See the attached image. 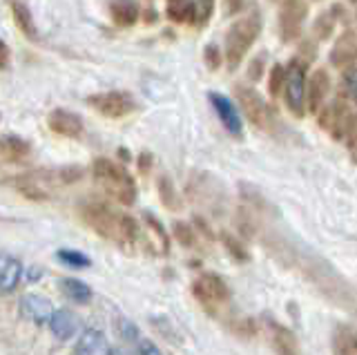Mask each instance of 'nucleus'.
<instances>
[{
    "label": "nucleus",
    "instance_id": "e433bc0d",
    "mask_svg": "<svg viewBox=\"0 0 357 355\" xmlns=\"http://www.w3.org/2000/svg\"><path fill=\"white\" fill-rule=\"evenodd\" d=\"M243 7H245V0H226V14L228 16L239 14Z\"/></svg>",
    "mask_w": 357,
    "mask_h": 355
},
{
    "label": "nucleus",
    "instance_id": "a878e982",
    "mask_svg": "<svg viewBox=\"0 0 357 355\" xmlns=\"http://www.w3.org/2000/svg\"><path fill=\"white\" fill-rule=\"evenodd\" d=\"M159 195H161V202H163L165 208H170V210H178V208H181L178 195H176L174 186L170 183V179H167V176H161V179H159Z\"/></svg>",
    "mask_w": 357,
    "mask_h": 355
},
{
    "label": "nucleus",
    "instance_id": "f03ea898",
    "mask_svg": "<svg viewBox=\"0 0 357 355\" xmlns=\"http://www.w3.org/2000/svg\"><path fill=\"white\" fill-rule=\"evenodd\" d=\"M259 34H261V16L257 12L234 20L230 25L226 34V54H223V61H226L230 72H234L243 63L245 54L250 52Z\"/></svg>",
    "mask_w": 357,
    "mask_h": 355
},
{
    "label": "nucleus",
    "instance_id": "412c9836",
    "mask_svg": "<svg viewBox=\"0 0 357 355\" xmlns=\"http://www.w3.org/2000/svg\"><path fill=\"white\" fill-rule=\"evenodd\" d=\"M20 275H22L20 262L11 257V255L0 252V291L3 293L14 291L20 282Z\"/></svg>",
    "mask_w": 357,
    "mask_h": 355
},
{
    "label": "nucleus",
    "instance_id": "f257e3e1",
    "mask_svg": "<svg viewBox=\"0 0 357 355\" xmlns=\"http://www.w3.org/2000/svg\"><path fill=\"white\" fill-rule=\"evenodd\" d=\"M81 217L96 235L114 243H134L139 237L137 219L130 215L116 213V210H112L105 204H98V202L85 204L81 208Z\"/></svg>",
    "mask_w": 357,
    "mask_h": 355
},
{
    "label": "nucleus",
    "instance_id": "cd10ccee",
    "mask_svg": "<svg viewBox=\"0 0 357 355\" xmlns=\"http://www.w3.org/2000/svg\"><path fill=\"white\" fill-rule=\"evenodd\" d=\"M56 257H59L67 266H74V269H87V266H89V257H87V255L78 252V250H72V248L59 250V252H56Z\"/></svg>",
    "mask_w": 357,
    "mask_h": 355
},
{
    "label": "nucleus",
    "instance_id": "5701e85b",
    "mask_svg": "<svg viewBox=\"0 0 357 355\" xmlns=\"http://www.w3.org/2000/svg\"><path fill=\"white\" fill-rule=\"evenodd\" d=\"M0 152H3V157L9 161H20L31 152V146L25 139H20L16 135H5V137H0Z\"/></svg>",
    "mask_w": 357,
    "mask_h": 355
},
{
    "label": "nucleus",
    "instance_id": "a19ab883",
    "mask_svg": "<svg viewBox=\"0 0 357 355\" xmlns=\"http://www.w3.org/2000/svg\"><path fill=\"white\" fill-rule=\"evenodd\" d=\"M351 3H357V0H351Z\"/></svg>",
    "mask_w": 357,
    "mask_h": 355
},
{
    "label": "nucleus",
    "instance_id": "aec40b11",
    "mask_svg": "<svg viewBox=\"0 0 357 355\" xmlns=\"http://www.w3.org/2000/svg\"><path fill=\"white\" fill-rule=\"evenodd\" d=\"M344 16V7L342 3H335L331 9H326V12H321L315 20V25H312V34H315L317 40H326L333 36L335 27H337V23L342 20Z\"/></svg>",
    "mask_w": 357,
    "mask_h": 355
},
{
    "label": "nucleus",
    "instance_id": "dca6fc26",
    "mask_svg": "<svg viewBox=\"0 0 357 355\" xmlns=\"http://www.w3.org/2000/svg\"><path fill=\"white\" fill-rule=\"evenodd\" d=\"M20 313L27 319L36 322V324H45V322H50L54 308L47 297H43L38 293H27L20 299Z\"/></svg>",
    "mask_w": 357,
    "mask_h": 355
},
{
    "label": "nucleus",
    "instance_id": "c9c22d12",
    "mask_svg": "<svg viewBox=\"0 0 357 355\" xmlns=\"http://www.w3.org/2000/svg\"><path fill=\"white\" fill-rule=\"evenodd\" d=\"M9 61H11V52L7 47V43L0 38V70H7L9 68Z\"/></svg>",
    "mask_w": 357,
    "mask_h": 355
},
{
    "label": "nucleus",
    "instance_id": "ddd939ff",
    "mask_svg": "<svg viewBox=\"0 0 357 355\" xmlns=\"http://www.w3.org/2000/svg\"><path fill=\"white\" fill-rule=\"evenodd\" d=\"M331 92V76L326 70H315L306 83V109L310 114H317L321 105L326 103Z\"/></svg>",
    "mask_w": 357,
    "mask_h": 355
},
{
    "label": "nucleus",
    "instance_id": "b1692460",
    "mask_svg": "<svg viewBox=\"0 0 357 355\" xmlns=\"http://www.w3.org/2000/svg\"><path fill=\"white\" fill-rule=\"evenodd\" d=\"M335 355H357V331L340 326L333 335Z\"/></svg>",
    "mask_w": 357,
    "mask_h": 355
},
{
    "label": "nucleus",
    "instance_id": "bb28decb",
    "mask_svg": "<svg viewBox=\"0 0 357 355\" xmlns=\"http://www.w3.org/2000/svg\"><path fill=\"white\" fill-rule=\"evenodd\" d=\"M284 79H286V68L284 65H273L271 68V74H268V94L273 98H277L284 90Z\"/></svg>",
    "mask_w": 357,
    "mask_h": 355
},
{
    "label": "nucleus",
    "instance_id": "2eb2a0df",
    "mask_svg": "<svg viewBox=\"0 0 357 355\" xmlns=\"http://www.w3.org/2000/svg\"><path fill=\"white\" fill-rule=\"evenodd\" d=\"M268 335H271V344L277 355H301L295 333L288 326L279 322H268Z\"/></svg>",
    "mask_w": 357,
    "mask_h": 355
},
{
    "label": "nucleus",
    "instance_id": "473e14b6",
    "mask_svg": "<svg viewBox=\"0 0 357 355\" xmlns=\"http://www.w3.org/2000/svg\"><path fill=\"white\" fill-rule=\"evenodd\" d=\"M223 241H226V248L234 255V257H239V259H248V252H245V248L241 246V243L234 239V237H230V235H226L223 237Z\"/></svg>",
    "mask_w": 357,
    "mask_h": 355
},
{
    "label": "nucleus",
    "instance_id": "f8f14e48",
    "mask_svg": "<svg viewBox=\"0 0 357 355\" xmlns=\"http://www.w3.org/2000/svg\"><path fill=\"white\" fill-rule=\"evenodd\" d=\"M47 126L54 135L65 137V139H81L85 130L81 116L74 114L72 109H63V107L52 109L47 116Z\"/></svg>",
    "mask_w": 357,
    "mask_h": 355
},
{
    "label": "nucleus",
    "instance_id": "393cba45",
    "mask_svg": "<svg viewBox=\"0 0 357 355\" xmlns=\"http://www.w3.org/2000/svg\"><path fill=\"white\" fill-rule=\"evenodd\" d=\"M61 291L65 293V297H70L72 302H78V304H85L92 299V288L81 280H74V277L61 280Z\"/></svg>",
    "mask_w": 357,
    "mask_h": 355
},
{
    "label": "nucleus",
    "instance_id": "f704fd0d",
    "mask_svg": "<svg viewBox=\"0 0 357 355\" xmlns=\"http://www.w3.org/2000/svg\"><path fill=\"white\" fill-rule=\"evenodd\" d=\"M137 349H139L137 351L139 355H163L150 340H137Z\"/></svg>",
    "mask_w": 357,
    "mask_h": 355
},
{
    "label": "nucleus",
    "instance_id": "7c9ffc66",
    "mask_svg": "<svg viewBox=\"0 0 357 355\" xmlns=\"http://www.w3.org/2000/svg\"><path fill=\"white\" fill-rule=\"evenodd\" d=\"M174 237L183 243V246H195V230H192V226H188V224H181V221H178V224H174Z\"/></svg>",
    "mask_w": 357,
    "mask_h": 355
},
{
    "label": "nucleus",
    "instance_id": "c756f323",
    "mask_svg": "<svg viewBox=\"0 0 357 355\" xmlns=\"http://www.w3.org/2000/svg\"><path fill=\"white\" fill-rule=\"evenodd\" d=\"M204 61H206V68L210 72H217L221 68V63H223V54H221V50L217 45H206Z\"/></svg>",
    "mask_w": 357,
    "mask_h": 355
},
{
    "label": "nucleus",
    "instance_id": "1a4fd4ad",
    "mask_svg": "<svg viewBox=\"0 0 357 355\" xmlns=\"http://www.w3.org/2000/svg\"><path fill=\"white\" fill-rule=\"evenodd\" d=\"M308 16V5L306 0H284L279 7V36L284 43H293L301 36Z\"/></svg>",
    "mask_w": 357,
    "mask_h": 355
},
{
    "label": "nucleus",
    "instance_id": "7ed1b4c3",
    "mask_svg": "<svg viewBox=\"0 0 357 355\" xmlns=\"http://www.w3.org/2000/svg\"><path fill=\"white\" fill-rule=\"evenodd\" d=\"M92 174L105 188V192L114 197L119 204L132 206L137 202V186H134L132 174L121 163H114L109 159H96L92 165Z\"/></svg>",
    "mask_w": 357,
    "mask_h": 355
},
{
    "label": "nucleus",
    "instance_id": "4c0bfd02",
    "mask_svg": "<svg viewBox=\"0 0 357 355\" xmlns=\"http://www.w3.org/2000/svg\"><path fill=\"white\" fill-rule=\"evenodd\" d=\"M150 161H152V159H150V154H141V161H139V163H141V170H143V172L150 168Z\"/></svg>",
    "mask_w": 357,
    "mask_h": 355
},
{
    "label": "nucleus",
    "instance_id": "423d86ee",
    "mask_svg": "<svg viewBox=\"0 0 357 355\" xmlns=\"http://www.w3.org/2000/svg\"><path fill=\"white\" fill-rule=\"evenodd\" d=\"M234 92H237V101L243 109L245 119L259 130L273 132V128L277 123V116H275V109L264 101V96L257 90H252V87H245V85H237Z\"/></svg>",
    "mask_w": 357,
    "mask_h": 355
},
{
    "label": "nucleus",
    "instance_id": "9d476101",
    "mask_svg": "<svg viewBox=\"0 0 357 355\" xmlns=\"http://www.w3.org/2000/svg\"><path fill=\"white\" fill-rule=\"evenodd\" d=\"M192 293L208 310H215L221 304H226L230 299V288L221 280L217 273H204L199 275L192 284Z\"/></svg>",
    "mask_w": 357,
    "mask_h": 355
},
{
    "label": "nucleus",
    "instance_id": "c85d7f7f",
    "mask_svg": "<svg viewBox=\"0 0 357 355\" xmlns=\"http://www.w3.org/2000/svg\"><path fill=\"white\" fill-rule=\"evenodd\" d=\"M344 94L357 109V68H349L344 72Z\"/></svg>",
    "mask_w": 357,
    "mask_h": 355
},
{
    "label": "nucleus",
    "instance_id": "4468645a",
    "mask_svg": "<svg viewBox=\"0 0 357 355\" xmlns=\"http://www.w3.org/2000/svg\"><path fill=\"white\" fill-rule=\"evenodd\" d=\"M355 61H357V27H349L335 40V45L331 50V63L340 70L342 68L349 70Z\"/></svg>",
    "mask_w": 357,
    "mask_h": 355
},
{
    "label": "nucleus",
    "instance_id": "0eeeda50",
    "mask_svg": "<svg viewBox=\"0 0 357 355\" xmlns=\"http://www.w3.org/2000/svg\"><path fill=\"white\" fill-rule=\"evenodd\" d=\"M87 105L105 119H123V116H128L137 109V101L132 98V94L121 92V90L92 94L87 98Z\"/></svg>",
    "mask_w": 357,
    "mask_h": 355
},
{
    "label": "nucleus",
    "instance_id": "9b49d317",
    "mask_svg": "<svg viewBox=\"0 0 357 355\" xmlns=\"http://www.w3.org/2000/svg\"><path fill=\"white\" fill-rule=\"evenodd\" d=\"M208 101L212 107H215V112L223 123V128L228 130V135H232L234 139H241L243 137V121H241V114L237 112V107H234V103L230 101V98L219 94V92H210Z\"/></svg>",
    "mask_w": 357,
    "mask_h": 355
},
{
    "label": "nucleus",
    "instance_id": "f3484780",
    "mask_svg": "<svg viewBox=\"0 0 357 355\" xmlns=\"http://www.w3.org/2000/svg\"><path fill=\"white\" fill-rule=\"evenodd\" d=\"M50 328L54 333V338L67 342V340H72L76 333H81V319H78V315L72 313V310L61 308V310H54L52 313Z\"/></svg>",
    "mask_w": 357,
    "mask_h": 355
},
{
    "label": "nucleus",
    "instance_id": "58836bf2",
    "mask_svg": "<svg viewBox=\"0 0 357 355\" xmlns=\"http://www.w3.org/2000/svg\"><path fill=\"white\" fill-rule=\"evenodd\" d=\"M112 355H130L126 349H112Z\"/></svg>",
    "mask_w": 357,
    "mask_h": 355
},
{
    "label": "nucleus",
    "instance_id": "6ab92c4d",
    "mask_svg": "<svg viewBox=\"0 0 357 355\" xmlns=\"http://www.w3.org/2000/svg\"><path fill=\"white\" fill-rule=\"evenodd\" d=\"M109 16L119 27H132L141 16V7L137 0H112Z\"/></svg>",
    "mask_w": 357,
    "mask_h": 355
},
{
    "label": "nucleus",
    "instance_id": "2f4dec72",
    "mask_svg": "<svg viewBox=\"0 0 357 355\" xmlns=\"http://www.w3.org/2000/svg\"><path fill=\"white\" fill-rule=\"evenodd\" d=\"M264 68H266V56L264 54H259V56H255L248 65V76L252 81H259L264 76Z\"/></svg>",
    "mask_w": 357,
    "mask_h": 355
},
{
    "label": "nucleus",
    "instance_id": "4be33fe9",
    "mask_svg": "<svg viewBox=\"0 0 357 355\" xmlns=\"http://www.w3.org/2000/svg\"><path fill=\"white\" fill-rule=\"evenodd\" d=\"M9 9H11V16H14L16 27L22 31V34L31 40H38V29H36V23H33V16L29 12V7L22 3V0H11Z\"/></svg>",
    "mask_w": 357,
    "mask_h": 355
},
{
    "label": "nucleus",
    "instance_id": "6e6552de",
    "mask_svg": "<svg viewBox=\"0 0 357 355\" xmlns=\"http://www.w3.org/2000/svg\"><path fill=\"white\" fill-rule=\"evenodd\" d=\"M165 14L172 23L204 25L212 16V0H167Z\"/></svg>",
    "mask_w": 357,
    "mask_h": 355
},
{
    "label": "nucleus",
    "instance_id": "20e7f679",
    "mask_svg": "<svg viewBox=\"0 0 357 355\" xmlns=\"http://www.w3.org/2000/svg\"><path fill=\"white\" fill-rule=\"evenodd\" d=\"M355 119H357V109L349 101V96L346 94H340L333 103H324L321 109L317 112L319 128L324 132H328L335 141L346 139L349 130L355 123Z\"/></svg>",
    "mask_w": 357,
    "mask_h": 355
},
{
    "label": "nucleus",
    "instance_id": "39448f33",
    "mask_svg": "<svg viewBox=\"0 0 357 355\" xmlns=\"http://www.w3.org/2000/svg\"><path fill=\"white\" fill-rule=\"evenodd\" d=\"M282 94L288 112H293V116L301 119L306 114V63L301 59H293L288 63Z\"/></svg>",
    "mask_w": 357,
    "mask_h": 355
},
{
    "label": "nucleus",
    "instance_id": "ea45409f",
    "mask_svg": "<svg viewBox=\"0 0 357 355\" xmlns=\"http://www.w3.org/2000/svg\"><path fill=\"white\" fill-rule=\"evenodd\" d=\"M145 18H148V23H152V20H154V12H148V14H145Z\"/></svg>",
    "mask_w": 357,
    "mask_h": 355
},
{
    "label": "nucleus",
    "instance_id": "72a5a7b5",
    "mask_svg": "<svg viewBox=\"0 0 357 355\" xmlns=\"http://www.w3.org/2000/svg\"><path fill=\"white\" fill-rule=\"evenodd\" d=\"M346 146H349V152H351V159L357 163V119H355V123L353 128L349 130V135H346Z\"/></svg>",
    "mask_w": 357,
    "mask_h": 355
},
{
    "label": "nucleus",
    "instance_id": "a211bd4d",
    "mask_svg": "<svg viewBox=\"0 0 357 355\" xmlns=\"http://www.w3.org/2000/svg\"><path fill=\"white\" fill-rule=\"evenodd\" d=\"M76 355H112V347L100 331L85 328L76 342Z\"/></svg>",
    "mask_w": 357,
    "mask_h": 355
}]
</instances>
